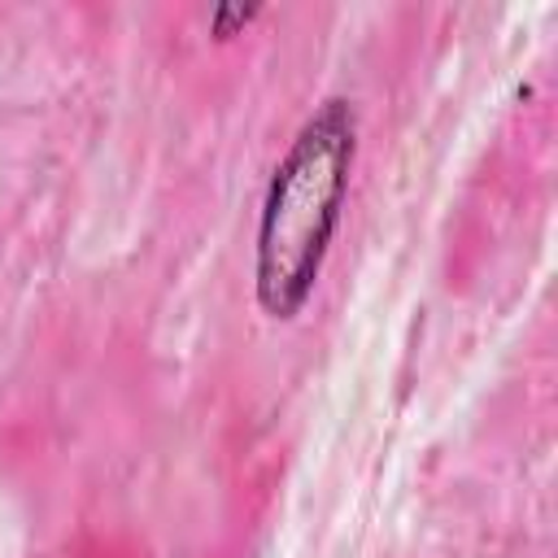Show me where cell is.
Instances as JSON below:
<instances>
[{
  "mask_svg": "<svg viewBox=\"0 0 558 558\" xmlns=\"http://www.w3.org/2000/svg\"><path fill=\"white\" fill-rule=\"evenodd\" d=\"M353 157L357 109L353 100L331 96L301 122L288 153L270 170L253 235V292L266 318L292 323L314 296L340 231Z\"/></svg>",
  "mask_w": 558,
  "mask_h": 558,
  "instance_id": "obj_1",
  "label": "cell"
}]
</instances>
